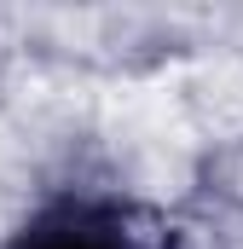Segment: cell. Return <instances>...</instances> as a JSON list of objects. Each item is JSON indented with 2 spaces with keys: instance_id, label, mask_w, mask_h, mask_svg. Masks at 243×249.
Returning a JSON list of instances; mask_svg holds the SVG:
<instances>
[{
  "instance_id": "1",
  "label": "cell",
  "mask_w": 243,
  "mask_h": 249,
  "mask_svg": "<svg viewBox=\"0 0 243 249\" xmlns=\"http://www.w3.org/2000/svg\"><path fill=\"white\" fill-rule=\"evenodd\" d=\"M41 249H99V244H81V238H58V244H41Z\"/></svg>"
}]
</instances>
